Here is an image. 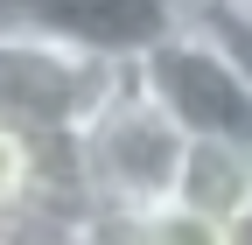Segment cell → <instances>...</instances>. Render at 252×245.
<instances>
[{
    "label": "cell",
    "instance_id": "8",
    "mask_svg": "<svg viewBox=\"0 0 252 245\" xmlns=\"http://www.w3.org/2000/svg\"><path fill=\"white\" fill-rule=\"evenodd\" d=\"M0 245H7V238H0Z\"/></svg>",
    "mask_w": 252,
    "mask_h": 245
},
{
    "label": "cell",
    "instance_id": "5",
    "mask_svg": "<svg viewBox=\"0 0 252 245\" xmlns=\"http://www.w3.org/2000/svg\"><path fill=\"white\" fill-rule=\"evenodd\" d=\"M91 245H245L238 224H217L189 203H154V210H133V217H98L91 224Z\"/></svg>",
    "mask_w": 252,
    "mask_h": 245
},
{
    "label": "cell",
    "instance_id": "2",
    "mask_svg": "<svg viewBox=\"0 0 252 245\" xmlns=\"http://www.w3.org/2000/svg\"><path fill=\"white\" fill-rule=\"evenodd\" d=\"M126 70V56L84 49L49 28H0V119L28 133H70L84 105Z\"/></svg>",
    "mask_w": 252,
    "mask_h": 245
},
{
    "label": "cell",
    "instance_id": "7",
    "mask_svg": "<svg viewBox=\"0 0 252 245\" xmlns=\"http://www.w3.org/2000/svg\"><path fill=\"white\" fill-rule=\"evenodd\" d=\"M245 245H252V231H245Z\"/></svg>",
    "mask_w": 252,
    "mask_h": 245
},
{
    "label": "cell",
    "instance_id": "3",
    "mask_svg": "<svg viewBox=\"0 0 252 245\" xmlns=\"http://www.w3.org/2000/svg\"><path fill=\"white\" fill-rule=\"evenodd\" d=\"M133 77L161 98V112L175 119L182 133L252 140V91L238 84V70H231L182 14H175V28H161V35L133 56Z\"/></svg>",
    "mask_w": 252,
    "mask_h": 245
},
{
    "label": "cell",
    "instance_id": "9",
    "mask_svg": "<svg viewBox=\"0 0 252 245\" xmlns=\"http://www.w3.org/2000/svg\"><path fill=\"white\" fill-rule=\"evenodd\" d=\"M84 245H91V238H84Z\"/></svg>",
    "mask_w": 252,
    "mask_h": 245
},
{
    "label": "cell",
    "instance_id": "1",
    "mask_svg": "<svg viewBox=\"0 0 252 245\" xmlns=\"http://www.w3.org/2000/svg\"><path fill=\"white\" fill-rule=\"evenodd\" d=\"M182 140L189 133L161 112V98H154V91L133 77V63H126L98 98L84 105V119L63 133L70 175L84 189L91 224L168 203L175 196V168H182Z\"/></svg>",
    "mask_w": 252,
    "mask_h": 245
},
{
    "label": "cell",
    "instance_id": "6",
    "mask_svg": "<svg viewBox=\"0 0 252 245\" xmlns=\"http://www.w3.org/2000/svg\"><path fill=\"white\" fill-rule=\"evenodd\" d=\"M182 21L238 70V84L252 91V0H182Z\"/></svg>",
    "mask_w": 252,
    "mask_h": 245
},
{
    "label": "cell",
    "instance_id": "4",
    "mask_svg": "<svg viewBox=\"0 0 252 245\" xmlns=\"http://www.w3.org/2000/svg\"><path fill=\"white\" fill-rule=\"evenodd\" d=\"M175 203L203 210L217 224L252 231V140L189 133L182 140V168H175Z\"/></svg>",
    "mask_w": 252,
    "mask_h": 245
}]
</instances>
